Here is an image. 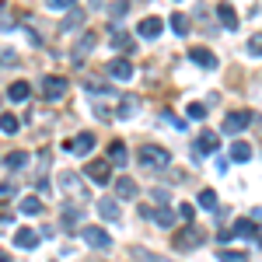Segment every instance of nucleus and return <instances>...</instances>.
<instances>
[{"label":"nucleus","mask_w":262,"mask_h":262,"mask_svg":"<svg viewBox=\"0 0 262 262\" xmlns=\"http://www.w3.org/2000/svg\"><path fill=\"white\" fill-rule=\"evenodd\" d=\"M206 242V231H203L200 224H185V227H182L179 234H175V238H171V245H175V252H192V248H200V245Z\"/></svg>","instance_id":"f257e3e1"},{"label":"nucleus","mask_w":262,"mask_h":262,"mask_svg":"<svg viewBox=\"0 0 262 262\" xmlns=\"http://www.w3.org/2000/svg\"><path fill=\"white\" fill-rule=\"evenodd\" d=\"M137 158H140V164H143V168H150V171H164V168L171 164V154H168L164 147H158V143H143Z\"/></svg>","instance_id":"f03ea898"},{"label":"nucleus","mask_w":262,"mask_h":262,"mask_svg":"<svg viewBox=\"0 0 262 262\" xmlns=\"http://www.w3.org/2000/svg\"><path fill=\"white\" fill-rule=\"evenodd\" d=\"M95 46H98V35H95V32H84V35H81V42H77V46L70 49V60H74L77 67H81V63L88 60V53H91Z\"/></svg>","instance_id":"7ed1b4c3"},{"label":"nucleus","mask_w":262,"mask_h":262,"mask_svg":"<svg viewBox=\"0 0 262 262\" xmlns=\"http://www.w3.org/2000/svg\"><path fill=\"white\" fill-rule=\"evenodd\" d=\"M63 150H70V154H91L95 150V133H77L74 140H63Z\"/></svg>","instance_id":"20e7f679"},{"label":"nucleus","mask_w":262,"mask_h":262,"mask_svg":"<svg viewBox=\"0 0 262 262\" xmlns=\"http://www.w3.org/2000/svg\"><path fill=\"white\" fill-rule=\"evenodd\" d=\"M252 119H255V116H252V112H231V116H227V119H224V133H231V137H234V133H242V129H248V126H252Z\"/></svg>","instance_id":"39448f33"},{"label":"nucleus","mask_w":262,"mask_h":262,"mask_svg":"<svg viewBox=\"0 0 262 262\" xmlns=\"http://www.w3.org/2000/svg\"><path fill=\"white\" fill-rule=\"evenodd\" d=\"M84 175L95 182V185H105V182L112 179V161H91L84 168Z\"/></svg>","instance_id":"423d86ee"},{"label":"nucleus","mask_w":262,"mask_h":262,"mask_svg":"<svg viewBox=\"0 0 262 262\" xmlns=\"http://www.w3.org/2000/svg\"><path fill=\"white\" fill-rule=\"evenodd\" d=\"M42 95H46L49 101H60L63 95H67V81H63V77H56V74H49V77L42 81Z\"/></svg>","instance_id":"0eeeda50"},{"label":"nucleus","mask_w":262,"mask_h":262,"mask_svg":"<svg viewBox=\"0 0 262 262\" xmlns=\"http://www.w3.org/2000/svg\"><path fill=\"white\" fill-rule=\"evenodd\" d=\"M60 189H63V192H70V196H77V200H81V196H88V192H84V182H81V175H77V171H63V175H60Z\"/></svg>","instance_id":"6e6552de"},{"label":"nucleus","mask_w":262,"mask_h":262,"mask_svg":"<svg viewBox=\"0 0 262 262\" xmlns=\"http://www.w3.org/2000/svg\"><path fill=\"white\" fill-rule=\"evenodd\" d=\"M84 242L91 245V248H98V252H105V248H112V238L101 231V227H84Z\"/></svg>","instance_id":"1a4fd4ad"},{"label":"nucleus","mask_w":262,"mask_h":262,"mask_svg":"<svg viewBox=\"0 0 262 262\" xmlns=\"http://www.w3.org/2000/svg\"><path fill=\"white\" fill-rule=\"evenodd\" d=\"M189 60L196 63V67H206V70H217V56H213L210 49H203V46H192V49H189Z\"/></svg>","instance_id":"9d476101"},{"label":"nucleus","mask_w":262,"mask_h":262,"mask_svg":"<svg viewBox=\"0 0 262 262\" xmlns=\"http://www.w3.org/2000/svg\"><path fill=\"white\" fill-rule=\"evenodd\" d=\"M143 217H147L150 224H158V227H171V224H175V213H171L168 206H158V210H150V206H147V210H143Z\"/></svg>","instance_id":"9b49d317"},{"label":"nucleus","mask_w":262,"mask_h":262,"mask_svg":"<svg viewBox=\"0 0 262 262\" xmlns=\"http://www.w3.org/2000/svg\"><path fill=\"white\" fill-rule=\"evenodd\" d=\"M137 108H140V98L137 95H122L119 105H116V116L119 119H129V116H137Z\"/></svg>","instance_id":"f8f14e48"},{"label":"nucleus","mask_w":262,"mask_h":262,"mask_svg":"<svg viewBox=\"0 0 262 262\" xmlns=\"http://www.w3.org/2000/svg\"><path fill=\"white\" fill-rule=\"evenodd\" d=\"M98 213L105 217V221H119V217H122V206H119V200H112V196L98 200Z\"/></svg>","instance_id":"ddd939ff"},{"label":"nucleus","mask_w":262,"mask_h":262,"mask_svg":"<svg viewBox=\"0 0 262 262\" xmlns=\"http://www.w3.org/2000/svg\"><path fill=\"white\" fill-rule=\"evenodd\" d=\"M14 245H18V248H35V245H39V231H35V227H18V231H14Z\"/></svg>","instance_id":"4468645a"},{"label":"nucleus","mask_w":262,"mask_h":262,"mask_svg":"<svg viewBox=\"0 0 262 262\" xmlns=\"http://www.w3.org/2000/svg\"><path fill=\"white\" fill-rule=\"evenodd\" d=\"M137 192H140V189H137V182L129 179V175L116 179V196H119V200H137Z\"/></svg>","instance_id":"2eb2a0df"},{"label":"nucleus","mask_w":262,"mask_h":262,"mask_svg":"<svg viewBox=\"0 0 262 262\" xmlns=\"http://www.w3.org/2000/svg\"><path fill=\"white\" fill-rule=\"evenodd\" d=\"M161 25H164L161 18H154V14H150V18L140 21V28H137V32H140L143 39H158V35H161Z\"/></svg>","instance_id":"dca6fc26"},{"label":"nucleus","mask_w":262,"mask_h":262,"mask_svg":"<svg viewBox=\"0 0 262 262\" xmlns=\"http://www.w3.org/2000/svg\"><path fill=\"white\" fill-rule=\"evenodd\" d=\"M108 74H112L116 81H129V77H133V63L129 60H112L108 63Z\"/></svg>","instance_id":"f3484780"},{"label":"nucleus","mask_w":262,"mask_h":262,"mask_svg":"<svg viewBox=\"0 0 262 262\" xmlns=\"http://www.w3.org/2000/svg\"><path fill=\"white\" fill-rule=\"evenodd\" d=\"M196 147H200L203 154H217L221 140H217V133H210V129H206V133H200V137H196Z\"/></svg>","instance_id":"a211bd4d"},{"label":"nucleus","mask_w":262,"mask_h":262,"mask_svg":"<svg viewBox=\"0 0 262 262\" xmlns=\"http://www.w3.org/2000/svg\"><path fill=\"white\" fill-rule=\"evenodd\" d=\"M231 234H234V238H255V221H252V217H242V221H234Z\"/></svg>","instance_id":"6ab92c4d"},{"label":"nucleus","mask_w":262,"mask_h":262,"mask_svg":"<svg viewBox=\"0 0 262 262\" xmlns=\"http://www.w3.org/2000/svg\"><path fill=\"white\" fill-rule=\"evenodd\" d=\"M217 18H221L224 28H238V11H234L231 4H221V7H217Z\"/></svg>","instance_id":"aec40b11"},{"label":"nucleus","mask_w":262,"mask_h":262,"mask_svg":"<svg viewBox=\"0 0 262 262\" xmlns=\"http://www.w3.org/2000/svg\"><path fill=\"white\" fill-rule=\"evenodd\" d=\"M28 95H32L28 81H14L11 88H7V98H11V101H28Z\"/></svg>","instance_id":"412c9836"},{"label":"nucleus","mask_w":262,"mask_h":262,"mask_svg":"<svg viewBox=\"0 0 262 262\" xmlns=\"http://www.w3.org/2000/svg\"><path fill=\"white\" fill-rule=\"evenodd\" d=\"M126 158H129V154H126V143H122V140H112V143H108V161H112V164H119V168H122V164H126Z\"/></svg>","instance_id":"4be33fe9"},{"label":"nucleus","mask_w":262,"mask_h":262,"mask_svg":"<svg viewBox=\"0 0 262 262\" xmlns=\"http://www.w3.org/2000/svg\"><path fill=\"white\" fill-rule=\"evenodd\" d=\"M248 158H252V147H248L245 140L231 143V161H248Z\"/></svg>","instance_id":"5701e85b"},{"label":"nucleus","mask_w":262,"mask_h":262,"mask_svg":"<svg viewBox=\"0 0 262 262\" xmlns=\"http://www.w3.org/2000/svg\"><path fill=\"white\" fill-rule=\"evenodd\" d=\"M196 203H200L203 210H217V192L213 189H203L200 196H196Z\"/></svg>","instance_id":"b1692460"},{"label":"nucleus","mask_w":262,"mask_h":262,"mask_svg":"<svg viewBox=\"0 0 262 262\" xmlns=\"http://www.w3.org/2000/svg\"><path fill=\"white\" fill-rule=\"evenodd\" d=\"M171 32H175V35H189V18L175 11V14H171Z\"/></svg>","instance_id":"393cba45"},{"label":"nucleus","mask_w":262,"mask_h":262,"mask_svg":"<svg viewBox=\"0 0 262 262\" xmlns=\"http://www.w3.org/2000/svg\"><path fill=\"white\" fill-rule=\"evenodd\" d=\"M108 39H112V46H116V49H129V46H133V39H129L122 28H112V35H108Z\"/></svg>","instance_id":"a878e982"},{"label":"nucleus","mask_w":262,"mask_h":262,"mask_svg":"<svg viewBox=\"0 0 262 262\" xmlns=\"http://www.w3.org/2000/svg\"><path fill=\"white\" fill-rule=\"evenodd\" d=\"M18 116H11V112H0V129H4V133H18Z\"/></svg>","instance_id":"bb28decb"},{"label":"nucleus","mask_w":262,"mask_h":262,"mask_svg":"<svg viewBox=\"0 0 262 262\" xmlns=\"http://www.w3.org/2000/svg\"><path fill=\"white\" fill-rule=\"evenodd\" d=\"M81 21H84V11H77V7H74V11H70V14L63 18V32H74V28H77Z\"/></svg>","instance_id":"cd10ccee"},{"label":"nucleus","mask_w":262,"mask_h":262,"mask_svg":"<svg viewBox=\"0 0 262 262\" xmlns=\"http://www.w3.org/2000/svg\"><path fill=\"white\" fill-rule=\"evenodd\" d=\"M25 164H28V154H25V150H11V154H7V168L18 171V168H25Z\"/></svg>","instance_id":"c85d7f7f"},{"label":"nucleus","mask_w":262,"mask_h":262,"mask_svg":"<svg viewBox=\"0 0 262 262\" xmlns=\"http://www.w3.org/2000/svg\"><path fill=\"white\" fill-rule=\"evenodd\" d=\"M21 213H28V217H35V213H42V203L35 200V196H28V200H21Z\"/></svg>","instance_id":"c756f323"},{"label":"nucleus","mask_w":262,"mask_h":262,"mask_svg":"<svg viewBox=\"0 0 262 262\" xmlns=\"http://www.w3.org/2000/svg\"><path fill=\"white\" fill-rule=\"evenodd\" d=\"M217 255H221V262H245V252H231V248H221Z\"/></svg>","instance_id":"7c9ffc66"},{"label":"nucleus","mask_w":262,"mask_h":262,"mask_svg":"<svg viewBox=\"0 0 262 262\" xmlns=\"http://www.w3.org/2000/svg\"><path fill=\"white\" fill-rule=\"evenodd\" d=\"M11 196H18V189H14L11 182H0V203H7Z\"/></svg>","instance_id":"2f4dec72"},{"label":"nucleus","mask_w":262,"mask_h":262,"mask_svg":"<svg viewBox=\"0 0 262 262\" xmlns=\"http://www.w3.org/2000/svg\"><path fill=\"white\" fill-rule=\"evenodd\" d=\"M248 53H252V56H262V32L248 39Z\"/></svg>","instance_id":"473e14b6"},{"label":"nucleus","mask_w":262,"mask_h":262,"mask_svg":"<svg viewBox=\"0 0 262 262\" xmlns=\"http://www.w3.org/2000/svg\"><path fill=\"white\" fill-rule=\"evenodd\" d=\"M77 221H81V210H74V206H70V210H63V224H67V227H74Z\"/></svg>","instance_id":"72a5a7b5"},{"label":"nucleus","mask_w":262,"mask_h":262,"mask_svg":"<svg viewBox=\"0 0 262 262\" xmlns=\"http://www.w3.org/2000/svg\"><path fill=\"white\" fill-rule=\"evenodd\" d=\"M203 116H206V105L203 101H192L189 105V119H203Z\"/></svg>","instance_id":"f704fd0d"},{"label":"nucleus","mask_w":262,"mask_h":262,"mask_svg":"<svg viewBox=\"0 0 262 262\" xmlns=\"http://www.w3.org/2000/svg\"><path fill=\"white\" fill-rule=\"evenodd\" d=\"M53 7H60V11H74L77 7V0H49Z\"/></svg>","instance_id":"c9c22d12"},{"label":"nucleus","mask_w":262,"mask_h":262,"mask_svg":"<svg viewBox=\"0 0 262 262\" xmlns=\"http://www.w3.org/2000/svg\"><path fill=\"white\" fill-rule=\"evenodd\" d=\"M126 11H129V4H126V0H122V4H112V18H122Z\"/></svg>","instance_id":"e433bc0d"},{"label":"nucleus","mask_w":262,"mask_h":262,"mask_svg":"<svg viewBox=\"0 0 262 262\" xmlns=\"http://www.w3.org/2000/svg\"><path fill=\"white\" fill-rule=\"evenodd\" d=\"M150 196H154V203H161V206H164V203H168V192H164V189H154Z\"/></svg>","instance_id":"4c0bfd02"},{"label":"nucleus","mask_w":262,"mask_h":262,"mask_svg":"<svg viewBox=\"0 0 262 262\" xmlns=\"http://www.w3.org/2000/svg\"><path fill=\"white\" fill-rule=\"evenodd\" d=\"M133 255H137V259H140V262H158V259H154V255H147L143 248H133Z\"/></svg>","instance_id":"58836bf2"},{"label":"nucleus","mask_w":262,"mask_h":262,"mask_svg":"<svg viewBox=\"0 0 262 262\" xmlns=\"http://www.w3.org/2000/svg\"><path fill=\"white\" fill-rule=\"evenodd\" d=\"M179 213L185 217V221H192V206H189V203H182V206H179Z\"/></svg>","instance_id":"ea45409f"},{"label":"nucleus","mask_w":262,"mask_h":262,"mask_svg":"<svg viewBox=\"0 0 262 262\" xmlns=\"http://www.w3.org/2000/svg\"><path fill=\"white\" fill-rule=\"evenodd\" d=\"M11 224H14V221H11V217H7V213H0V231H7V227H11Z\"/></svg>","instance_id":"a19ab883"},{"label":"nucleus","mask_w":262,"mask_h":262,"mask_svg":"<svg viewBox=\"0 0 262 262\" xmlns=\"http://www.w3.org/2000/svg\"><path fill=\"white\" fill-rule=\"evenodd\" d=\"M255 242L262 245V224H259V227H255Z\"/></svg>","instance_id":"79ce46f5"},{"label":"nucleus","mask_w":262,"mask_h":262,"mask_svg":"<svg viewBox=\"0 0 262 262\" xmlns=\"http://www.w3.org/2000/svg\"><path fill=\"white\" fill-rule=\"evenodd\" d=\"M0 262H11V259H7V255H0Z\"/></svg>","instance_id":"37998d69"},{"label":"nucleus","mask_w":262,"mask_h":262,"mask_svg":"<svg viewBox=\"0 0 262 262\" xmlns=\"http://www.w3.org/2000/svg\"><path fill=\"white\" fill-rule=\"evenodd\" d=\"M0 4H4V0H0Z\"/></svg>","instance_id":"c03bdc74"}]
</instances>
